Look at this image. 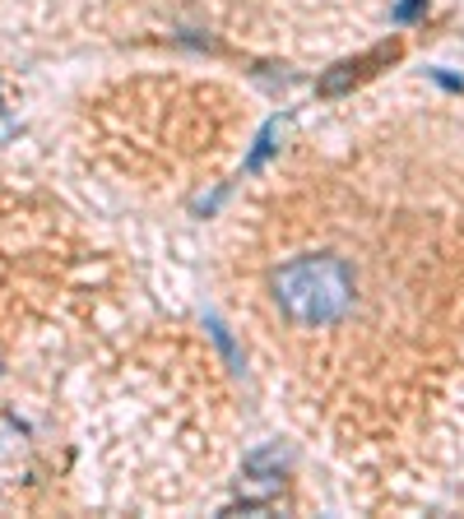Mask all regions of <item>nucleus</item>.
Listing matches in <instances>:
<instances>
[{
  "mask_svg": "<svg viewBox=\"0 0 464 519\" xmlns=\"http://www.w3.org/2000/svg\"><path fill=\"white\" fill-rule=\"evenodd\" d=\"M275 302L306 330L339 325L353 311V269L339 255H297L275 274Z\"/></svg>",
  "mask_w": 464,
  "mask_h": 519,
  "instance_id": "nucleus-1",
  "label": "nucleus"
},
{
  "mask_svg": "<svg viewBox=\"0 0 464 519\" xmlns=\"http://www.w3.org/2000/svg\"><path fill=\"white\" fill-rule=\"evenodd\" d=\"M385 56H395V52H372V56H362V61H343L334 74H325V79H321V93H325V98L343 93L348 84H353V79H362V74H367V65H376V61H385Z\"/></svg>",
  "mask_w": 464,
  "mask_h": 519,
  "instance_id": "nucleus-2",
  "label": "nucleus"
},
{
  "mask_svg": "<svg viewBox=\"0 0 464 519\" xmlns=\"http://www.w3.org/2000/svg\"><path fill=\"white\" fill-rule=\"evenodd\" d=\"M275 135H279V126L269 121L265 130H260V139H256V149H251V158H246V172H260V163L269 158V149H275Z\"/></svg>",
  "mask_w": 464,
  "mask_h": 519,
  "instance_id": "nucleus-3",
  "label": "nucleus"
},
{
  "mask_svg": "<svg viewBox=\"0 0 464 519\" xmlns=\"http://www.w3.org/2000/svg\"><path fill=\"white\" fill-rule=\"evenodd\" d=\"M418 10H422V0H400V5H395V24H413Z\"/></svg>",
  "mask_w": 464,
  "mask_h": 519,
  "instance_id": "nucleus-4",
  "label": "nucleus"
}]
</instances>
